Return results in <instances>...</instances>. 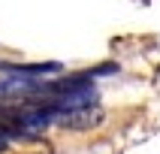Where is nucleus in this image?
<instances>
[{"mask_svg": "<svg viewBox=\"0 0 160 154\" xmlns=\"http://www.w3.org/2000/svg\"><path fill=\"white\" fill-rule=\"evenodd\" d=\"M0 72L15 76V79L42 82L45 76H61V72H63V63H58V61H39V63H0Z\"/></svg>", "mask_w": 160, "mask_h": 154, "instance_id": "obj_1", "label": "nucleus"}, {"mask_svg": "<svg viewBox=\"0 0 160 154\" xmlns=\"http://www.w3.org/2000/svg\"><path fill=\"white\" fill-rule=\"evenodd\" d=\"M106 112L100 106H85V109H72V112H63L58 118V124L67 127V130H94V127L103 124Z\"/></svg>", "mask_w": 160, "mask_h": 154, "instance_id": "obj_2", "label": "nucleus"}]
</instances>
